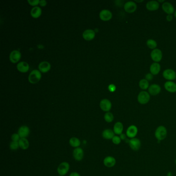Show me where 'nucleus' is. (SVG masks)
<instances>
[{"label":"nucleus","mask_w":176,"mask_h":176,"mask_svg":"<svg viewBox=\"0 0 176 176\" xmlns=\"http://www.w3.org/2000/svg\"><path fill=\"white\" fill-rule=\"evenodd\" d=\"M154 134L158 142H160L166 139L167 135V130L164 126H160L157 128Z\"/></svg>","instance_id":"nucleus-1"},{"label":"nucleus","mask_w":176,"mask_h":176,"mask_svg":"<svg viewBox=\"0 0 176 176\" xmlns=\"http://www.w3.org/2000/svg\"><path fill=\"white\" fill-rule=\"evenodd\" d=\"M41 78L40 72L37 70H34L29 75L28 81L32 84H36L40 81Z\"/></svg>","instance_id":"nucleus-2"},{"label":"nucleus","mask_w":176,"mask_h":176,"mask_svg":"<svg viewBox=\"0 0 176 176\" xmlns=\"http://www.w3.org/2000/svg\"><path fill=\"white\" fill-rule=\"evenodd\" d=\"M128 144L129 145L130 147L133 151H137L141 148V141L136 137L129 139L128 141Z\"/></svg>","instance_id":"nucleus-3"},{"label":"nucleus","mask_w":176,"mask_h":176,"mask_svg":"<svg viewBox=\"0 0 176 176\" xmlns=\"http://www.w3.org/2000/svg\"><path fill=\"white\" fill-rule=\"evenodd\" d=\"M69 168L70 165L69 163L66 162H62L59 165L57 168V172L58 174L60 176H65L67 174L68 171L69 170Z\"/></svg>","instance_id":"nucleus-4"},{"label":"nucleus","mask_w":176,"mask_h":176,"mask_svg":"<svg viewBox=\"0 0 176 176\" xmlns=\"http://www.w3.org/2000/svg\"><path fill=\"white\" fill-rule=\"evenodd\" d=\"M150 95L148 92L145 91L141 92L137 97V100L141 104H147L150 100Z\"/></svg>","instance_id":"nucleus-5"},{"label":"nucleus","mask_w":176,"mask_h":176,"mask_svg":"<svg viewBox=\"0 0 176 176\" xmlns=\"http://www.w3.org/2000/svg\"><path fill=\"white\" fill-rule=\"evenodd\" d=\"M138 133V128L135 125H131L128 128L126 135L130 139L135 138Z\"/></svg>","instance_id":"nucleus-6"},{"label":"nucleus","mask_w":176,"mask_h":176,"mask_svg":"<svg viewBox=\"0 0 176 176\" xmlns=\"http://www.w3.org/2000/svg\"><path fill=\"white\" fill-rule=\"evenodd\" d=\"M162 52L160 49H154L151 53L152 60L155 62H160L162 58Z\"/></svg>","instance_id":"nucleus-7"},{"label":"nucleus","mask_w":176,"mask_h":176,"mask_svg":"<svg viewBox=\"0 0 176 176\" xmlns=\"http://www.w3.org/2000/svg\"><path fill=\"white\" fill-rule=\"evenodd\" d=\"M100 107L102 111L109 112L112 108V103L109 100L104 99L100 101Z\"/></svg>","instance_id":"nucleus-8"},{"label":"nucleus","mask_w":176,"mask_h":176,"mask_svg":"<svg viewBox=\"0 0 176 176\" xmlns=\"http://www.w3.org/2000/svg\"><path fill=\"white\" fill-rule=\"evenodd\" d=\"M124 9L127 13H133L136 10V4L132 1L127 2L124 5Z\"/></svg>","instance_id":"nucleus-9"},{"label":"nucleus","mask_w":176,"mask_h":176,"mask_svg":"<svg viewBox=\"0 0 176 176\" xmlns=\"http://www.w3.org/2000/svg\"><path fill=\"white\" fill-rule=\"evenodd\" d=\"M164 78L168 80L172 81L176 79V73L174 70L171 69H166L163 73Z\"/></svg>","instance_id":"nucleus-10"},{"label":"nucleus","mask_w":176,"mask_h":176,"mask_svg":"<svg viewBox=\"0 0 176 176\" xmlns=\"http://www.w3.org/2000/svg\"><path fill=\"white\" fill-rule=\"evenodd\" d=\"M73 157L76 161H81L84 157L83 150L80 147L75 148L73 150Z\"/></svg>","instance_id":"nucleus-11"},{"label":"nucleus","mask_w":176,"mask_h":176,"mask_svg":"<svg viewBox=\"0 0 176 176\" xmlns=\"http://www.w3.org/2000/svg\"><path fill=\"white\" fill-rule=\"evenodd\" d=\"M30 133V130L28 126H22L19 128L18 133L21 138H26L28 136Z\"/></svg>","instance_id":"nucleus-12"},{"label":"nucleus","mask_w":176,"mask_h":176,"mask_svg":"<svg viewBox=\"0 0 176 176\" xmlns=\"http://www.w3.org/2000/svg\"><path fill=\"white\" fill-rule=\"evenodd\" d=\"M99 17L102 20L107 21L112 19V13L109 10H103L100 11Z\"/></svg>","instance_id":"nucleus-13"},{"label":"nucleus","mask_w":176,"mask_h":176,"mask_svg":"<svg viewBox=\"0 0 176 176\" xmlns=\"http://www.w3.org/2000/svg\"><path fill=\"white\" fill-rule=\"evenodd\" d=\"M116 159L112 156H107L103 160L104 165L109 168L114 166L116 164Z\"/></svg>","instance_id":"nucleus-14"},{"label":"nucleus","mask_w":176,"mask_h":176,"mask_svg":"<svg viewBox=\"0 0 176 176\" xmlns=\"http://www.w3.org/2000/svg\"><path fill=\"white\" fill-rule=\"evenodd\" d=\"M21 57V54L20 52V51L18 50H13L10 54V60L13 63H16L20 60Z\"/></svg>","instance_id":"nucleus-15"},{"label":"nucleus","mask_w":176,"mask_h":176,"mask_svg":"<svg viewBox=\"0 0 176 176\" xmlns=\"http://www.w3.org/2000/svg\"><path fill=\"white\" fill-rule=\"evenodd\" d=\"M162 7L165 13L168 15H172L175 12L174 7H173L172 4L169 2H165L162 4Z\"/></svg>","instance_id":"nucleus-16"},{"label":"nucleus","mask_w":176,"mask_h":176,"mask_svg":"<svg viewBox=\"0 0 176 176\" xmlns=\"http://www.w3.org/2000/svg\"><path fill=\"white\" fill-rule=\"evenodd\" d=\"M161 87L157 84H152L149 87L148 91L149 94L152 96H156L161 92Z\"/></svg>","instance_id":"nucleus-17"},{"label":"nucleus","mask_w":176,"mask_h":176,"mask_svg":"<svg viewBox=\"0 0 176 176\" xmlns=\"http://www.w3.org/2000/svg\"><path fill=\"white\" fill-rule=\"evenodd\" d=\"M95 36V32L92 30H86L83 33V37L86 40H93Z\"/></svg>","instance_id":"nucleus-18"},{"label":"nucleus","mask_w":176,"mask_h":176,"mask_svg":"<svg viewBox=\"0 0 176 176\" xmlns=\"http://www.w3.org/2000/svg\"><path fill=\"white\" fill-rule=\"evenodd\" d=\"M160 4L159 2L156 1H151L148 2L146 4V8L150 11H154L157 10L159 8Z\"/></svg>","instance_id":"nucleus-19"},{"label":"nucleus","mask_w":176,"mask_h":176,"mask_svg":"<svg viewBox=\"0 0 176 176\" xmlns=\"http://www.w3.org/2000/svg\"><path fill=\"white\" fill-rule=\"evenodd\" d=\"M38 68L40 71L43 73H45L50 70L51 65L49 62L43 61L40 63L38 66Z\"/></svg>","instance_id":"nucleus-20"},{"label":"nucleus","mask_w":176,"mask_h":176,"mask_svg":"<svg viewBox=\"0 0 176 176\" xmlns=\"http://www.w3.org/2000/svg\"><path fill=\"white\" fill-rule=\"evenodd\" d=\"M164 87L167 91L174 93L176 92V84L172 81H169L165 83Z\"/></svg>","instance_id":"nucleus-21"},{"label":"nucleus","mask_w":176,"mask_h":176,"mask_svg":"<svg viewBox=\"0 0 176 176\" xmlns=\"http://www.w3.org/2000/svg\"><path fill=\"white\" fill-rule=\"evenodd\" d=\"M124 130L123 124L121 122H117L114 125L113 128V131L115 134L119 135L122 134Z\"/></svg>","instance_id":"nucleus-22"},{"label":"nucleus","mask_w":176,"mask_h":176,"mask_svg":"<svg viewBox=\"0 0 176 176\" xmlns=\"http://www.w3.org/2000/svg\"><path fill=\"white\" fill-rule=\"evenodd\" d=\"M17 68L21 72H26L29 69V65L26 62H21L17 65Z\"/></svg>","instance_id":"nucleus-23"},{"label":"nucleus","mask_w":176,"mask_h":176,"mask_svg":"<svg viewBox=\"0 0 176 176\" xmlns=\"http://www.w3.org/2000/svg\"><path fill=\"white\" fill-rule=\"evenodd\" d=\"M161 70V66L157 63H154L150 66V72L152 75H157Z\"/></svg>","instance_id":"nucleus-24"},{"label":"nucleus","mask_w":176,"mask_h":176,"mask_svg":"<svg viewBox=\"0 0 176 176\" xmlns=\"http://www.w3.org/2000/svg\"><path fill=\"white\" fill-rule=\"evenodd\" d=\"M102 135L105 139H112L113 137L115 136V133L112 130L107 129L102 132Z\"/></svg>","instance_id":"nucleus-25"},{"label":"nucleus","mask_w":176,"mask_h":176,"mask_svg":"<svg viewBox=\"0 0 176 176\" xmlns=\"http://www.w3.org/2000/svg\"><path fill=\"white\" fill-rule=\"evenodd\" d=\"M19 147L23 150H26L30 146V143L26 138H21L19 141Z\"/></svg>","instance_id":"nucleus-26"},{"label":"nucleus","mask_w":176,"mask_h":176,"mask_svg":"<svg viewBox=\"0 0 176 176\" xmlns=\"http://www.w3.org/2000/svg\"><path fill=\"white\" fill-rule=\"evenodd\" d=\"M41 9L38 6H35L32 8L31 11V15L32 17L35 18H37L38 17H40L41 15Z\"/></svg>","instance_id":"nucleus-27"},{"label":"nucleus","mask_w":176,"mask_h":176,"mask_svg":"<svg viewBox=\"0 0 176 176\" xmlns=\"http://www.w3.org/2000/svg\"><path fill=\"white\" fill-rule=\"evenodd\" d=\"M69 144L72 147L76 148L80 146L81 142L80 139L77 137H73L70 139Z\"/></svg>","instance_id":"nucleus-28"},{"label":"nucleus","mask_w":176,"mask_h":176,"mask_svg":"<svg viewBox=\"0 0 176 176\" xmlns=\"http://www.w3.org/2000/svg\"><path fill=\"white\" fill-rule=\"evenodd\" d=\"M139 86L141 89L145 90L149 87V82L146 79H142L139 82Z\"/></svg>","instance_id":"nucleus-29"},{"label":"nucleus","mask_w":176,"mask_h":176,"mask_svg":"<svg viewBox=\"0 0 176 176\" xmlns=\"http://www.w3.org/2000/svg\"><path fill=\"white\" fill-rule=\"evenodd\" d=\"M104 120L107 122L110 123V122H112L114 120V115L112 113L107 112L104 114Z\"/></svg>","instance_id":"nucleus-30"},{"label":"nucleus","mask_w":176,"mask_h":176,"mask_svg":"<svg viewBox=\"0 0 176 176\" xmlns=\"http://www.w3.org/2000/svg\"><path fill=\"white\" fill-rule=\"evenodd\" d=\"M147 45L151 49H155L157 46V43L153 40H149L147 41Z\"/></svg>","instance_id":"nucleus-31"},{"label":"nucleus","mask_w":176,"mask_h":176,"mask_svg":"<svg viewBox=\"0 0 176 176\" xmlns=\"http://www.w3.org/2000/svg\"><path fill=\"white\" fill-rule=\"evenodd\" d=\"M10 149L12 150H16L18 149L19 147V142L12 141L10 145Z\"/></svg>","instance_id":"nucleus-32"},{"label":"nucleus","mask_w":176,"mask_h":176,"mask_svg":"<svg viewBox=\"0 0 176 176\" xmlns=\"http://www.w3.org/2000/svg\"><path fill=\"white\" fill-rule=\"evenodd\" d=\"M112 141L113 144L115 145H119L122 142V139H120V136H119L118 135H115L113 137Z\"/></svg>","instance_id":"nucleus-33"},{"label":"nucleus","mask_w":176,"mask_h":176,"mask_svg":"<svg viewBox=\"0 0 176 176\" xmlns=\"http://www.w3.org/2000/svg\"><path fill=\"white\" fill-rule=\"evenodd\" d=\"M11 139L12 141L13 142H19V141L21 137L19 136L18 133H13V135H11Z\"/></svg>","instance_id":"nucleus-34"},{"label":"nucleus","mask_w":176,"mask_h":176,"mask_svg":"<svg viewBox=\"0 0 176 176\" xmlns=\"http://www.w3.org/2000/svg\"><path fill=\"white\" fill-rule=\"evenodd\" d=\"M29 4L32 6L37 5L38 4H40V0H28V1Z\"/></svg>","instance_id":"nucleus-35"},{"label":"nucleus","mask_w":176,"mask_h":176,"mask_svg":"<svg viewBox=\"0 0 176 176\" xmlns=\"http://www.w3.org/2000/svg\"><path fill=\"white\" fill-rule=\"evenodd\" d=\"M108 89L110 92H114L116 90V86L114 84H110L108 86Z\"/></svg>","instance_id":"nucleus-36"},{"label":"nucleus","mask_w":176,"mask_h":176,"mask_svg":"<svg viewBox=\"0 0 176 176\" xmlns=\"http://www.w3.org/2000/svg\"><path fill=\"white\" fill-rule=\"evenodd\" d=\"M153 75H152L151 73H148V74H147L146 75V76H145V79L147 80L148 81H151L153 79Z\"/></svg>","instance_id":"nucleus-37"},{"label":"nucleus","mask_w":176,"mask_h":176,"mask_svg":"<svg viewBox=\"0 0 176 176\" xmlns=\"http://www.w3.org/2000/svg\"><path fill=\"white\" fill-rule=\"evenodd\" d=\"M40 5L43 7L47 5V1L45 0H41V1H40Z\"/></svg>","instance_id":"nucleus-38"},{"label":"nucleus","mask_w":176,"mask_h":176,"mask_svg":"<svg viewBox=\"0 0 176 176\" xmlns=\"http://www.w3.org/2000/svg\"><path fill=\"white\" fill-rule=\"evenodd\" d=\"M126 136H127V135L125 134L122 133V134H120L119 136H120V139L122 140H125L126 139Z\"/></svg>","instance_id":"nucleus-39"},{"label":"nucleus","mask_w":176,"mask_h":176,"mask_svg":"<svg viewBox=\"0 0 176 176\" xmlns=\"http://www.w3.org/2000/svg\"><path fill=\"white\" fill-rule=\"evenodd\" d=\"M172 18H173V17H172V15H169L166 17V20L168 21H171L172 20Z\"/></svg>","instance_id":"nucleus-40"},{"label":"nucleus","mask_w":176,"mask_h":176,"mask_svg":"<svg viewBox=\"0 0 176 176\" xmlns=\"http://www.w3.org/2000/svg\"><path fill=\"white\" fill-rule=\"evenodd\" d=\"M69 176H81L79 174V173L77 172H71V174H70Z\"/></svg>","instance_id":"nucleus-41"},{"label":"nucleus","mask_w":176,"mask_h":176,"mask_svg":"<svg viewBox=\"0 0 176 176\" xmlns=\"http://www.w3.org/2000/svg\"><path fill=\"white\" fill-rule=\"evenodd\" d=\"M167 176H172V172H169L167 175Z\"/></svg>","instance_id":"nucleus-42"},{"label":"nucleus","mask_w":176,"mask_h":176,"mask_svg":"<svg viewBox=\"0 0 176 176\" xmlns=\"http://www.w3.org/2000/svg\"><path fill=\"white\" fill-rule=\"evenodd\" d=\"M164 2V0H162V1H160V0H159V2H161V3H162V2Z\"/></svg>","instance_id":"nucleus-43"},{"label":"nucleus","mask_w":176,"mask_h":176,"mask_svg":"<svg viewBox=\"0 0 176 176\" xmlns=\"http://www.w3.org/2000/svg\"><path fill=\"white\" fill-rule=\"evenodd\" d=\"M136 1V2H138V3H139V2H143V0H142V1Z\"/></svg>","instance_id":"nucleus-44"},{"label":"nucleus","mask_w":176,"mask_h":176,"mask_svg":"<svg viewBox=\"0 0 176 176\" xmlns=\"http://www.w3.org/2000/svg\"><path fill=\"white\" fill-rule=\"evenodd\" d=\"M175 17H176V11H175Z\"/></svg>","instance_id":"nucleus-45"},{"label":"nucleus","mask_w":176,"mask_h":176,"mask_svg":"<svg viewBox=\"0 0 176 176\" xmlns=\"http://www.w3.org/2000/svg\"><path fill=\"white\" fill-rule=\"evenodd\" d=\"M175 164H176V160H175Z\"/></svg>","instance_id":"nucleus-46"}]
</instances>
